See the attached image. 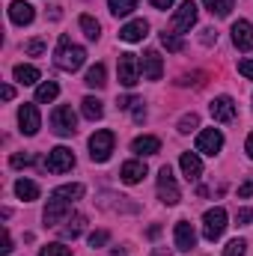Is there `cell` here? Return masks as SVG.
<instances>
[{
    "mask_svg": "<svg viewBox=\"0 0 253 256\" xmlns=\"http://www.w3.org/2000/svg\"><path fill=\"white\" fill-rule=\"evenodd\" d=\"M108 6L116 18H122V15H131L137 9V0H108Z\"/></svg>",
    "mask_w": 253,
    "mask_h": 256,
    "instance_id": "obj_30",
    "label": "cell"
},
{
    "mask_svg": "<svg viewBox=\"0 0 253 256\" xmlns=\"http://www.w3.org/2000/svg\"><path fill=\"white\" fill-rule=\"evenodd\" d=\"M0 254H3V256H9V254H12V236H9V232H6V242H3Z\"/></svg>",
    "mask_w": 253,
    "mask_h": 256,
    "instance_id": "obj_44",
    "label": "cell"
},
{
    "mask_svg": "<svg viewBox=\"0 0 253 256\" xmlns=\"http://www.w3.org/2000/svg\"><path fill=\"white\" fill-rule=\"evenodd\" d=\"M194 24H196V3H194V0H182V6H179L176 15H173V30L188 33Z\"/></svg>",
    "mask_w": 253,
    "mask_h": 256,
    "instance_id": "obj_10",
    "label": "cell"
},
{
    "mask_svg": "<svg viewBox=\"0 0 253 256\" xmlns=\"http://www.w3.org/2000/svg\"><path fill=\"white\" fill-rule=\"evenodd\" d=\"M51 196H60V200H66V202H74V200L84 196V185H60V188H54Z\"/></svg>",
    "mask_w": 253,
    "mask_h": 256,
    "instance_id": "obj_28",
    "label": "cell"
},
{
    "mask_svg": "<svg viewBox=\"0 0 253 256\" xmlns=\"http://www.w3.org/2000/svg\"><path fill=\"white\" fill-rule=\"evenodd\" d=\"M116 74H120V84L131 90V86L140 80V63H137V54H120Z\"/></svg>",
    "mask_w": 253,
    "mask_h": 256,
    "instance_id": "obj_7",
    "label": "cell"
},
{
    "mask_svg": "<svg viewBox=\"0 0 253 256\" xmlns=\"http://www.w3.org/2000/svg\"><path fill=\"white\" fill-rule=\"evenodd\" d=\"M158 200L164 202V206H176L182 196H179V185H176V179H173V170H170V164H164L161 170H158Z\"/></svg>",
    "mask_w": 253,
    "mask_h": 256,
    "instance_id": "obj_4",
    "label": "cell"
},
{
    "mask_svg": "<svg viewBox=\"0 0 253 256\" xmlns=\"http://www.w3.org/2000/svg\"><path fill=\"white\" fill-rule=\"evenodd\" d=\"M72 167H74V152L68 146H54L48 152V158H45V170L48 173H66Z\"/></svg>",
    "mask_w": 253,
    "mask_h": 256,
    "instance_id": "obj_6",
    "label": "cell"
},
{
    "mask_svg": "<svg viewBox=\"0 0 253 256\" xmlns=\"http://www.w3.org/2000/svg\"><path fill=\"white\" fill-rule=\"evenodd\" d=\"M250 220H253L250 208H238V212H236V224H238V226H244V224H250Z\"/></svg>",
    "mask_w": 253,
    "mask_h": 256,
    "instance_id": "obj_38",
    "label": "cell"
},
{
    "mask_svg": "<svg viewBox=\"0 0 253 256\" xmlns=\"http://www.w3.org/2000/svg\"><path fill=\"white\" fill-rule=\"evenodd\" d=\"M149 3H152L155 9H170V6H173L176 0H149Z\"/></svg>",
    "mask_w": 253,
    "mask_h": 256,
    "instance_id": "obj_43",
    "label": "cell"
},
{
    "mask_svg": "<svg viewBox=\"0 0 253 256\" xmlns=\"http://www.w3.org/2000/svg\"><path fill=\"white\" fill-rule=\"evenodd\" d=\"M194 244H196L194 226H190L188 220H179V224H176V248H179V250H194Z\"/></svg>",
    "mask_w": 253,
    "mask_h": 256,
    "instance_id": "obj_18",
    "label": "cell"
},
{
    "mask_svg": "<svg viewBox=\"0 0 253 256\" xmlns=\"http://www.w3.org/2000/svg\"><path fill=\"white\" fill-rule=\"evenodd\" d=\"M9 18H12V24L24 27V24H30V21L36 18V9H33L30 3H24V0H15V3L9 6Z\"/></svg>",
    "mask_w": 253,
    "mask_h": 256,
    "instance_id": "obj_17",
    "label": "cell"
},
{
    "mask_svg": "<svg viewBox=\"0 0 253 256\" xmlns=\"http://www.w3.org/2000/svg\"><path fill=\"white\" fill-rule=\"evenodd\" d=\"M84 63H86V51L80 45H74L68 36H60L57 54H54V66L63 68V72H78Z\"/></svg>",
    "mask_w": 253,
    "mask_h": 256,
    "instance_id": "obj_1",
    "label": "cell"
},
{
    "mask_svg": "<svg viewBox=\"0 0 253 256\" xmlns=\"http://www.w3.org/2000/svg\"><path fill=\"white\" fill-rule=\"evenodd\" d=\"M244 250H248V242H244V238H232V242L224 248V256H244Z\"/></svg>",
    "mask_w": 253,
    "mask_h": 256,
    "instance_id": "obj_32",
    "label": "cell"
},
{
    "mask_svg": "<svg viewBox=\"0 0 253 256\" xmlns=\"http://www.w3.org/2000/svg\"><path fill=\"white\" fill-rule=\"evenodd\" d=\"M146 33H149V21L134 18V21H128L126 27L120 30V39H122V42H143Z\"/></svg>",
    "mask_w": 253,
    "mask_h": 256,
    "instance_id": "obj_15",
    "label": "cell"
},
{
    "mask_svg": "<svg viewBox=\"0 0 253 256\" xmlns=\"http://www.w3.org/2000/svg\"><path fill=\"white\" fill-rule=\"evenodd\" d=\"M114 143H116L114 131H108V128L96 131V134L90 137V158H92L96 164H104V161L110 158V152H114Z\"/></svg>",
    "mask_w": 253,
    "mask_h": 256,
    "instance_id": "obj_2",
    "label": "cell"
},
{
    "mask_svg": "<svg viewBox=\"0 0 253 256\" xmlns=\"http://www.w3.org/2000/svg\"><path fill=\"white\" fill-rule=\"evenodd\" d=\"M18 126H21V134L33 137V134L39 131V126H42L39 108H36V104H21V110H18Z\"/></svg>",
    "mask_w": 253,
    "mask_h": 256,
    "instance_id": "obj_11",
    "label": "cell"
},
{
    "mask_svg": "<svg viewBox=\"0 0 253 256\" xmlns=\"http://www.w3.org/2000/svg\"><path fill=\"white\" fill-rule=\"evenodd\" d=\"M80 110H84V116H86V120H92V122L104 116V108H102V102H98V98H92V96H86V98L80 102Z\"/></svg>",
    "mask_w": 253,
    "mask_h": 256,
    "instance_id": "obj_24",
    "label": "cell"
},
{
    "mask_svg": "<svg viewBox=\"0 0 253 256\" xmlns=\"http://www.w3.org/2000/svg\"><path fill=\"white\" fill-rule=\"evenodd\" d=\"M143 176H146V164H143V161H126L122 170H120V179H122L126 185H137Z\"/></svg>",
    "mask_w": 253,
    "mask_h": 256,
    "instance_id": "obj_19",
    "label": "cell"
},
{
    "mask_svg": "<svg viewBox=\"0 0 253 256\" xmlns=\"http://www.w3.org/2000/svg\"><path fill=\"white\" fill-rule=\"evenodd\" d=\"M0 96H3V102H12V96H15V90H12V86H9V84H6V86H3V92H0Z\"/></svg>",
    "mask_w": 253,
    "mask_h": 256,
    "instance_id": "obj_45",
    "label": "cell"
},
{
    "mask_svg": "<svg viewBox=\"0 0 253 256\" xmlns=\"http://www.w3.org/2000/svg\"><path fill=\"white\" fill-rule=\"evenodd\" d=\"M84 224H86V218L84 214H74V218H66V226H60V236L63 238H78L80 232H84Z\"/></svg>",
    "mask_w": 253,
    "mask_h": 256,
    "instance_id": "obj_21",
    "label": "cell"
},
{
    "mask_svg": "<svg viewBox=\"0 0 253 256\" xmlns=\"http://www.w3.org/2000/svg\"><path fill=\"white\" fill-rule=\"evenodd\" d=\"M102 244H108V232L104 230H98V232L90 236V248H102Z\"/></svg>",
    "mask_w": 253,
    "mask_h": 256,
    "instance_id": "obj_37",
    "label": "cell"
},
{
    "mask_svg": "<svg viewBox=\"0 0 253 256\" xmlns=\"http://www.w3.org/2000/svg\"><path fill=\"white\" fill-rule=\"evenodd\" d=\"M224 149V134L218 131V128H206V131H200L196 134V152H202V155H218Z\"/></svg>",
    "mask_w": 253,
    "mask_h": 256,
    "instance_id": "obj_8",
    "label": "cell"
},
{
    "mask_svg": "<svg viewBox=\"0 0 253 256\" xmlns=\"http://www.w3.org/2000/svg\"><path fill=\"white\" fill-rule=\"evenodd\" d=\"M140 68H143V78H146V80H158V78L164 74L161 54H158V51H146L143 60H140Z\"/></svg>",
    "mask_w": 253,
    "mask_h": 256,
    "instance_id": "obj_14",
    "label": "cell"
},
{
    "mask_svg": "<svg viewBox=\"0 0 253 256\" xmlns=\"http://www.w3.org/2000/svg\"><path fill=\"white\" fill-rule=\"evenodd\" d=\"M206 3V9L212 12V15H218V18H226L230 12H232V6H236V0H202Z\"/></svg>",
    "mask_w": 253,
    "mask_h": 256,
    "instance_id": "obj_27",
    "label": "cell"
},
{
    "mask_svg": "<svg viewBox=\"0 0 253 256\" xmlns=\"http://www.w3.org/2000/svg\"><path fill=\"white\" fill-rule=\"evenodd\" d=\"M232 42L238 51H253V24L250 21H236L232 24Z\"/></svg>",
    "mask_w": 253,
    "mask_h": 256,
    "instance_id": "obj_12",
    "label": "cell"
},
{
    "mask_svg": "<svg viewBox=\"0 0 253 256\" xmlns=\"http://www.w3.org/2000/svg\"><path fill=\"white\" fill-rule=\"evenodd\" d=\"M131 152H137V155H158L161 152V140L152 137V134H143V137H137L131 143Z\"/></svg>",
    "mask_w": 253,
    "mask_h": 256,
    "instance_id": "obj_20",
    "label": "cell"
},
{
    "mask_svg": "<svg viewBox=\"0 0 253 256\" xmlns=\"http://www.w3.org/2000/svg\"><path fill=\"white\" fill-rule=\"evenodd\" d=\"M244 149H248V155L253 158V131L248 134V143H244Z\"/></svg>",
    "mask_w": 253,
    "mask_h": 256,
    "instance_id": "obj_46",
    "label": "cell"
},
{
    "mask_svg": "<svg viewBox=\"0 0 253 256\" xmlns=\"http://www.w3.org/2000/svg\"><path fill=\"white\" fill-rule=\"evenodd\" d=\"M179 167H182V173H185V179H188V182H196V179L202 176V161H200V155H196V152H182Z\"/></svg>",
    "mask_w": 253,
    "mask_h": 256,
    "instance_id": "obj_16",
    "label": "cell"
},
{
    "mask_svg": "<svg viewBox=\"0 0 253 256\" xmlns=\"http://www.w3.org/2000/svg\"><path fill=\"white\" fill-rule=\"evenodd\" d=\"M15 194H18L24 202H33V200H39V185L30 182V179H18V182H15Z\"/></svg>",
    "mask_w": 253,
    "mask_h": 256,
    "instance_id": "obj_23",
    "label": "cell"
},
{
    "mask_svg": "<svg viewBox=\"0 0 253 256\" xmlns=\"http://www.w3.org/2000/svg\"><path fill=\"white\" fill-rule=\"evenodd\" d=\"M9 164H12V167H30V164H36V155H21V152H15V155L9 158Z\"/></svg>",
    "mask_w": 253,
    "mask_h": 256,
    "instance_id": "obj_36",
    "label": "cell"
},
{
    "mask_svg": "<svg viewBox=\"0 0 253 256\" xmlns=\"http://www.w3.org/2000/svg\"><path fill=\"white\" fill-rule=\"evenodd\" d=\"M24 54H30V57H39V54H45V42H42V39H30V42L24 45Z\"/></svg>",
    "mask_w": 253,
    "mask_h": 256,
    "instance_id": "obj_35",
    "label": "cell"
},
{
    "mask_svg": "<svg viewBox=\"0 0 253 256\" xmlns=\"http://www.w3.org/2000/svg\"><path fill=\"white\" fill-rule=\"evenodd\" d=\"M63 218H68V202L60 196H51L45 206V226H60Z\"/></svg>",
    "mask_w": 253,
    "mask_h": 256,
    "instance_id": "obj_13",
    "label": "cell"
},
{
    "mask_svg": "<svg viewBox=\"0 0 253 256\" xmlns=\"http://www.w3.org/2000/svg\"><path fill=\"white\" fill-rule=\"evenodd\" d=\"M131 104H140V102H137L134 96H122V98H116V108H120V110H128Z\"/></svg>",
    "mask_w": 253,
    "mask_h": 256,
    "instance_id": "obj_39",
    "label": "cell"
},
{
    "mask_svg": "<svg viewBox=\"0 0 253 256\" xmlns=\"http://www.w3.org/2000/svg\"><path fill=\"white\" fill-rule=\"evenodd\" d=\"M39 256H72V250H68L66 244H60V242H54V244H45V248L39 250Z\"/></svg>",
    "mask_w": 253,
    "mask_h": 256,
    "instance_id": "obj_33",
    "label": "cell"
},
{
    "mask_svg": "<svg viewBox=\"0 0 253 256\" xmlns=\"http://www.w3.org/2000/svg\"><path fill=\"white\" fill-rule=\"evenodd\" d=\"M15 80L18 84H24V86H30V84H36L39 80V68L36 66H15Z\"/></svg>",
    "mask_w": 253,
    "mask_h": 256,
    "instance_id": "obj_26",
    "label": "cell"
},
{
    "mask_svg": "<svg viewBox=\"0 0 253 256\" xmlns=\"http://www.w3.org/2000/svg\"><path fill=\"white\" fill-rule=\"evenodd\" d=\"M248 196H253V179H248V182L238 188V200H248Z\"/></svg>",
    "mask_w": 253,
    "mask_h": 256,
    "instance_id": "obj_41",
    "label": "cell"
},
{
    "mask_svg": "<svg viewBox=\"0 0 253 256\" xmlns=\"http://www.w3.org/2000/svg\"><path fill=\"white\" fill-rule=\"evenodd\" d=\"M57 96H60V86H57L54 80H45V84L36 86V102H39V104H51Z\"/></svg>",
    "mask_w": 253,
    "mask_h": 256,
    "instance_id": "obj_22",
    "label": "cell"
},
{
    "mask_svg": "<svg viewBox=\"0 0 253 256\" xmlns=\"http://www.w3.org/2000/svg\"><path fill=\"white\" fill-rule=\"evenodd\" d=\"M212 42H218V33L214 30H202V45H212Z\"/></svg>",
    "mask_w": 253,
    "mask_h": 256,
    "instance_id": "obj_42",
    "label": "cell"
},
{
    "mask_svg": "<svg viewBox=\"0 0 253 256\" xmlns=\"http://www.w3.org/2000/svg\"><path fill=\"white\" fill-rule=\"evenodd\" d=\"M224 230H226V208H220V206L208 208L202 214V236H206V242H218L224 236Z\"/></svg>",
    "mask_w": 253,
    "mask_h": 256,
    "instance_id": "obj_3",
    "label": "cell"
},
{
    "mask_svg": "<svg viewBox=\"0 0 253 256\" xmlns=\"http://www.w3.org/2000/svg\"><path fill=\"white\" fill-rule=\"evenodd\" d=\"M238 72H242L248 80H253V60H242V63H238Z\"/></svg>",
    "mask_w": 253,
    "mask_h": 256,
    "instance_id": "obj_40",
    "label": "cell"
},
{
    "mask_svg": "<svg viewBox=\"0 0 253 256\" xmlns=\"http://www.w3.org/2000/svg\"><path fill=\"white\" fill-rule=\"evenodd\" d=\"M196 126H200V116H196V114H185V116L179 120V131H182V134H190Z\"/></svg>",
    "mask_w": 253,
    "mask_h": 256,
    "instance_id": "obj_34",
    "label": "cell"
},
{
    "mask_svg": "<svg viewBox=\"0 0 253 256\" xmlns=\"http://www.w3.org/2000/svg\"><path fill=\"white\" fill-rule=\"evenodd\" d=\"M51 128H54V134H60V137H72V134L78 131V114L72 110V104H60V108L51 114Z\"/></svg>",
    "mask_w": 253,
    "mask_h": 256,
    "instance_id": "obj_5",
    "label": "cell"
},
{
    "mask_svg": "<svg viewBox=\"0 0 253 256\" xmlns=\"http://www.w3.org/2000/svg\"><path fill=\"white\" fill-rule=\"evenodd\" d=\"M161 45H164L167 51H173V54H179V51L185 48V42H182V39H179L176 33H167V30L161 33Z\"/></svg>",
    "mask_w": 253,
    "mask_h": 256,
    "instance_id": "obj_31",
    "label": "cell"
},
{
    "mask_svg": "<svg viewBox=\"0 0 253 256\" xmlns=\"http://www.w3.org/2000/svg\"><path fill=\"white\" fill-rule=\"evenodd\" d=\"M104 78H108V72H104V66H102V63H96L92 68H90V72H86V78H84V84H86V86H92V90H102V86L108 84Z\"/></svg>",
    "mask_w": 253,
    "mask_h": 256,
    "instance_id": "obj_25",
    "label": "cell"
},
{
    "mask_svg": "<svg viewBox=\"0 0 253 256\" xmlns=\"http://www.w3.org/2000/svg\"><path fill=\"white\" fill-rule=\"evenodd\" d=\"M80 30H84V36H86V39H92V42L102 36V24H98L92 15H80Z\"/></svg>",
    "mask_w": 253,
    "mask_h": 256,
    "instance_id": "obj_29",
    "label": "cell"
},
{
    "mask_svg": "<svg viewBox=\"0 0 253 256\" xmlns=\"http://www.w3.org/2000/svg\"><path fill=\"white\" fill-rule=\"evenodd\" d=\"M208 114H212L214 122H232L236 120V102L230 96H218V98H212Z\"/></svg>",
    "mask_w": 253,
    "mask_h": 256,
    "instance_id": "obj_9",
    "label": "cell"
}]
</instances>
